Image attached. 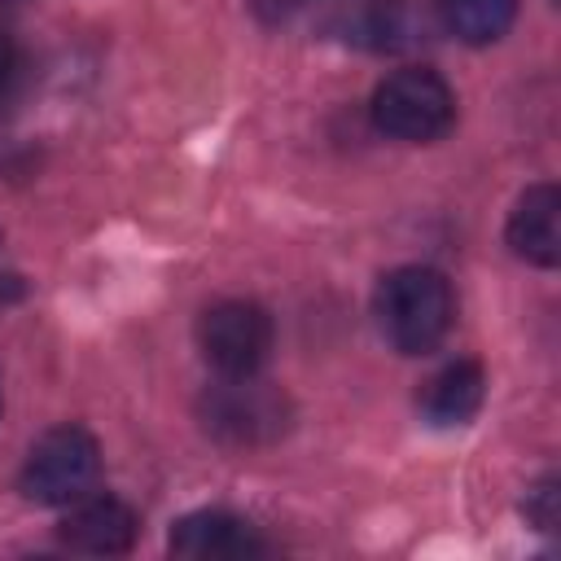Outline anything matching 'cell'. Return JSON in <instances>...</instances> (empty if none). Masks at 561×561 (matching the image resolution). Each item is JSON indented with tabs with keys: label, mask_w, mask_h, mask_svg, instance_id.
Returning <instances> with one entry per match:
<instances>
[{
	"label": "cell",
	"mask_w": 561,
	"mask_h": 561,
	"mask_svg": "<svg viewBox=\"0 0 561 561\" xmlns=\"http://www.w3.org/2000/svg\"><path fill=\"white\" fill-rule=\"evenodd\" d=\"M171 552L188 561H250L267 552V539L237 513L224 508H197L175 522Z\"/></svg>",
	"instance_id": "7"
},
{
	"label": "cell",
	"mask_w": 561,
	"mask_h": 561,
	"mask_svg": "<svg viewBox=\"0 0 561 561\" xmlns=\"http://www.w3.org/2000/svg\"><path fill=\"white\" fill-rule=\"evenodd\" d=\"M0 4H13V0H0Z\"/></svg>",
	"instance_id": "13"
},
{
	"label": "cell",
	"mask_w": 561,
	"mask_h": 561,
	"mask_svg": "<svg viewBox=\"0 0 561 561\" xmlns=\"http://www.w3.org/2000/svg\"><path fill=\"white\" fill-rule=\"evenodd\" d=\"M26 79H31V57L22 39L9 26H0V114L18 105V96L26 92Z\"/></svg>",
	"instance_id": "11"
},
{
	"label": "cell",
	"mask_w": 561,
	"mask_h": 561,
	"mask_svg": "<svg viewBox=\"0 0 561 561\" xmlns=\"http://www.w3.org/2000/svg\"><path fill=\"white\" fill-rule=\"evenodd\" d=\"M373 123L408 145L438 140L456 123V92L430 66H403L386 75L373 92Z\"/></svg>",
	"instance_id": "2"
},
{
	"label": "cell",
	"mask_w": 561,
	"mask_h": 561,
	"mask_svg": "<svg viewBox=\"0 0 561 561\" xmlns=\"http://www.w3.org/2000/svg\"><path fill=\"white\" fill-rule=\"evenodd\" d=\"M96 478H101V447H96V438L83 425H57V430H48L31 447V456L22 465V491H26V500L57 504V508H66L79 495H88L96 486Z\"/></svg>",
	"instance_id": "3"
},
{
	"label": "cell",
	"mask_w": 561,
	"mask_h": 561,
	"mask_svg": "<svg viewBox=\"0 0 561 561\" xmlns=\"http://www.w3.org/2000/svg\"><path fill=\"white\" fill-rule=\"evenodd\" d=\"M434 13L460 44H495L517 18V0H434Z\"/></svg>",
	"instance_id": "10"
},
{
	"label": "cell",
	"mask_w": 561,
	"mask_h": 561,
	"mask_svg": "<svg viewBox=\"0 0 561 561\" xmlns=\"http://www.w3.org/2000/svg\"><path fill=\"white\" fill-rule=\"evenodd\" d=\"M508 245L517 259L535 267H557L561 263V193L557 184H530L504 228Z\"/></svg>",
	"instance_id": "8"
},
{
	"label": "cell",
	"mask_w": 561,
	"mask_h": 561,
	"mask_svg": "<svg viewBox=\"0 0 561 561\" xmlns=\"http://www.w3.org/2000/svg\"><path fill=\"white\" fill-rule=\"evenodd\" d=\"M140 530V517L127 500L105 495V491H88L75 504H66V517L57 526V539L70 552H88V557H123L131 552Z\"/></svg>",
	"instance_id": "6"
},
{
	"label": "cell",
	"mask_w": 561,
	"mask_h": 561,
	"mask_svg": "<svg viewBox=\"0 0 561 561\" xmlns=\"http://www.w3.org/2000/svg\"><path fill=\"white\" fill-rule=\"evenodd\" d=\"M197 346L219 377H250L272 351V316L250 298H224L202 311Z\"/></svg>",
	"instance_id": "5"
},
{
	"label": "cell",
	"mask_w": 561,
	"mask_h": 561,
	"mask_svg": "<svg viewBox=\"0 0 561 561\" xmlns=\"http://www.w3.org/2000/svg\"><path fill=\"white\" fill-rule=\"evenodd\" d=\"M482 394H486V373L482 364L473 359H456L447 368H438L421 394H416V408L430 425H465L469 416H478L482 408Z\"/></svg>",
	"instance_id": "9"
},
{
	"label": "cell",
	"mask_w": 561,
	"mask_h": 561,
	"mask_svg": "<svg viewBox=\"0 0 561 561\" xmlns=\"http://www.w3.org/2000/svg\"><path fill=\"white\" fill-rule=\"evenodd\" d=\"M202 425L228 447H259V443H272L285 434L289 403L280 390L259 381V373L224 377L219 386H210L202 394Z\"/></svg>",
	"instance_id": "4"
},
{
	"label": "cell",
	"mask_w": 561,
	"mask_h": 561,
	"mask_svg": "<svg viewBox=\"0 0 561 561\" xmlns=\"http://www.w3.org/2000/svg\"><path fill=\"white\" fill-rule=\"evenodd\" d=\"M373 311H377L381 337L394 351L425 355L447 337L451 316H456V298H451V285L443 272L408 263V267H394L381 276Z\"/></svg>",
	"instance_id": "1"
},
{
	"label": "cell",
	"mask_w": 561,
	"mask_h": 561,
	"mask_svg": "<svg viewBox=\"0 0 561 561\" xmlns=\"http://www.w3.org/2000/svg\"><path fill=\"white\" fill-rule=\"evenodd\" d=\"M526 517H530L539 530H552V526H557V478H543V482L526 495Z\"/></svg>",
	"instance_id": "12"
}]
</instances>
